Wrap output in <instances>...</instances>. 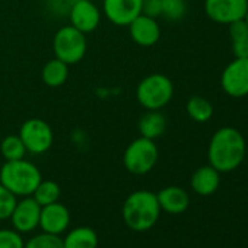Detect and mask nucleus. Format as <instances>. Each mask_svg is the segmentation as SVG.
<instances>
[{
  "mask_svg": "<svg viewBox=\"0 0 248 248\" xmlns=\"http://www.w3.org/2000/svg\"><path fill=\"white\" fill-rule=\"evenodd\" d=\"M40 215L41 206L32 196H27L22 197V200L16 202L9 219L12 220L15 231H18L19 233H28L40 225Z\"/></svg>",
  "mask_w": 248,
  "mask_h": 248,
  "instance_id": "obj_11",
  "label": "nucleus"
},
{
  "mask_svg": "<svg viewBox=\"0 0 248 248\" xmlns=\"http://www.w3.org/2000/svg\"><path fill=\"white\" fill-rule=\"evenodd\" d=\"M244 19H245V22L248 24V11H247V14H245V18H244Z\"/></svg>",
  "mask_w": 248,
  "mask_h": 248,
  "instance_id": "obj_30",
  "label": "nucleus"
},
{
  "mask_svg": "<svg viewBox=\"0 0 248 248\" xmlns=\"http://www.w3.org/2000/svg\"><path fill=\"white\" fill-rule=\"evenodd\" d=\"M142 3L143 0H102V14L114 25L129 27L142 14Z\"/></svg>",
  "mask_w": 248,
  "mask_h": 248,
  "instance_id": "obj_10",
  "label": "nucleus"
},
{
  "mask_svg": "<svg viewBox=\"0 0 248 248\" xmlns=\"http://www.w3.org/2000/svg\"><path fill=\"white\" fill-rule=\"evenodd\" d=\"M247 143L244 135L235 127H220L210 138L207 146L209 165L220 174L232 172L241 167L245 159Z\"/></svg>",
  "mask_w": 248,
  "mask_h": 248,
  "instance_id": "obj_1",
  "label": "nucleus"
},
{
  "mask_svg": "<svg viewBox=\"0 0 248 248\" xmlns=\"http://www.w3.org/2000/svg\"><path fill=\"white\" fill-rule=\"evenodd\" d=\"M161 215L156 194L149 190H138L123 203V219L130 229L146 232L155 226Z\"/></svg>",
  "mask_w": 248,
  "mask_h": 248,
  "instance_id": "obj_2",
  "label": "nucleus"
},
{
  "mask_svg": "<svg viewBox=\"0 0 248 248\" xmlns=\"http://www.w3.org/2000/svg\"><path fill=\"white\" fill-rule=\"evenodd\" d=\"M222 91L232 98L248 96V59H233L220 75Z\"/></svg>",
  "mask_w": 248,
  "mask_h": 248,
  "instance_id": "obj_8",
  "label": "nucleus"
},
{
  "mask_svg": "<svg viewBox=\"0 0 248 248\" xmlns=\"http://www.w3.org/2000/svg\"><path fill=\"white\" fill-rule=\"evenodd\" d=\"M16 196L12 194L2 183H0V220L9 219L16 204Z\"/></svg>",
  "mask_w": 248,
  "mask_h": 248,
  "instance_id": "obj_25",
  "label": "nucleus"
},
{
  "mask_svg": "<svg viewBox=\"0 0 248 248\" xmlns=\"http://www.w3.org/2000/svg\"><path fill=\"white\" fill-rule=\"evenodd\" d=\"M0 154L5 161H18L24 159L27 155V149L19 135H9L0 143Z\"/></svg>",
  "mask_w": 248,
  "mask_h": 248,
  "instance_id": "obj_22",
  "label": "nucleus"
},
{
  "mask_svg": "<svg viewBox=\"0 0 248 248\" xmlns=\"http://www.w3.org/2000/svg\"><path fill=\"white\" fill-rule=\"evenodd\" d=\"M248 11V0H204V12L209 19L220 25H229L244 19Z\"/></svg>",
  "mask_w": 248,
  "mask_h": 248,
  "instance_id": "obj_9",
  "label": "nucleus"
},
{
  "mask_svg": "<svg viewBox=\"0 0 248 248\" xmlns=\"http://www.w3.org/2000/svg\"><path fill=\"white\" fill-rule=\"evenodd\" d=\"M19 138L25 145L27 152L41 155L50 151L54 142L51 126L43 118H28L19 129Z\"/></svg>",
  "mask_w": 248,
  "mask_h": 248,
  "instance_id": "obj_7",
  "label": "nucleus"
},
{
  "mask_svg": "<svg viewBox=\"0 0 248 248\" xmlns=\"http://www.w3.org/2000/svg\"><path fill=\"white\" fill-rule=\"evenodd\" d=\"M70 25L83 34L95 31L101 22V11L92 0H75L69 9Z\"/></svg>",
  "mask_w": 248,
  "mask_h": 248,
  "instance_id": "obj_12",
  "label": "nucleus"
},
{
  "mask_svg": "<svg viewBox=\"0 0 248 248\" xmlns=\"http://www.w3.org/2000/svg\"><path fill=\"white\" fill-rule=\"evenodd\" d=\"M69 78V64L63 63L59 59L48 60L43 70H41V79L48 88H60L66 83Z\"/></svg>",
  "mask_w": 248,
  "mask_h": 248,
  "instance_id": "obj_18",
  "label": "nucleus"
},
{
  "mask_svg": "<svg viewBox=\"0 0 248 248\" xmlns=\"http://www.w3.org/2000/svg\"><path fill=\"white\" fill-rule=\"evenodd\" d=\"M228 27H229V37L232 41L248 38V24L245 22V19H238L235 22H231Z\"/></svg>",
  "mask_w": 248,
  "mask_h": 248,
  "instance_id": "obj_27",
  "label": "nucleus"
},
{
  "mask_svg": "<svg viewBox=\"0 0 248 248\" xmlns=\"http://www.w3.org/2000/svg\"><path fill=\"white\" fill-rule=\"evenodd\" d=\"M162 3V16L168 21H180L187 14L186 0H161Z\"/></svg>",
  "mask_w": 248,
  "mask_h": 248,
  "instance_id": "obj_23",
  "label": "nucleus"
},
{
  "mask_svg": "<svg viewBox=\"0 0 248 248\" xmlns=\"http://www.w3.org/2000/svg\"><path fill=\"white\" fill-rule=\"evenodd\" d=\"M85 35L86 34L80 32L72 25L57 30L53 38L54 57L69 66L80 63L88 50V41Z\"/></svg>",
  "mask_w": 248,
  "mask_h": 248,
  "instance_id": "obj_6",
  "label": "nucleus"
},
{
  "mask_svg": "<svg viewBox=\"0 0 248 248\" xmlns=\"http://www.w3.org/2000/svg\"><path fill=\"white\" fill-rule=\"evenodd\" d=\"M24 248H64V247H63V239L60 238V235L43 232L40 235L32 236L30 241H27Z\"/></svg>",
  "mask_w": 248,
  "mask_h": 248,
  "instance_id": "obj_24",
  "label": "nucleus"
},
{
  "mask_svg": "<svg viewBox=\"0 0 248 248\" xmlns=\"http://www.w3.org/2000/svg\"><path fill=\"white\" fill-rule=\"evenodd\" d=\"M64 248H96L98 235L89 226H79L72 229L63 239Z\"/></svg>",
  "mask_w": 248,
  "mask_h": 248,
  "instance_id": "obj_19",
  "label": "nucleus"
},
{
  "mask_svg": "<svg viewBox=\"0 0 248 248\" xmlns=\"http://www.w3.org/2000/svg\"><path fill=\"white\" fill-rule=\"evenodd\" d=\"M25 242L15 229H0V248H24Z\"/></svg>",
  "mask_w": 248,
  "mask_h": 248,
  "instance_id": "obj_26",
  "label": "nucleus"
},
{
  "mask_svg": "<svg viewBox=\"0 0 248 248\" xmlns=\"http://www.w3.org/2000/svg\"><path fill=\"white\" fill-rule=\"evenodd\" d=\"M174 96L172 80L162 73L143 78L136 88V99L146 111H161Z\"/></svg>",
  "mask_w": 248,
  "mask_h": 248,
  "instance_id": "obj_4",
  "label": "nucleus"
},
{
  "mask_svg": "<svg viewBox=\"0 0 248 248\" xmlns=\"http://www.w3.org/2000/svg\"><path fill=\"white\" fill-rule=\"evenodd\" d=\"M156 199H158L161 210L171 213V215L184 213L190 206L188 193L178 186H168V187L162 188L156 194Z\"/></svg>",
  "mask_w": 248,
  "mask_h": 248,
  "instance_id": "obj_15",
  "label": "nucleus"
},
{
  "mask_svg": "<svg viewBox=\"0 0 248 248\" xmlns=\"http://www.w3.org/2000/svg\"><path fill=\"white\" fill-rule=\"evenodd\" d=\"M142 14L151 18L162 16V3L161 0H143L142 3Z\"/></svg>",
  "mask_w": 248,
  "mask_h": 248,
  "instance_id": "obj_28",
  "label": "nucleus"
},
{
  "mask_svg": "<svg viewBox=\"0 0 248 248\" xmlns=\"http://www.w3.org/2000/svg\"><path fill=\"white\" fill-rule=\"evenodd\" d=\"M232 53L235 59H248V38L232 41Z\"/></svg>",
  "mask_w": 248,
  "mask_h": 248,
  "instance_id": "obj_29",
  "label": "nucleus"
},
{
  "mask_svg": "<svg viewBox=\"0 0 248 248\" xmlns=\"http://www.w3.org/2000/svg\"><path fill=\"white\" fill-rule=\"evenodd\" d=\"M220 184V172L212 165H203L197 168L190 180L193 191L199 196H212Z\"/></svg>",
  "mask_w": 248,
  "mask_h": 248,
  "instance_id": "obj_16",
  "label": "nucleus"
},
{
  "mask_svg": "<svg viewBox=\"0 0 248 248\" xmlns=\"http://www.w3.org/2000/svg\"><path fill=\"white\" fill-rule=\"evenodd\" d=\"M159 158L155 140L138 138L126 148L123 154V165L133 175H145L154 170Z\"/></svg>",
  "mask_w": 248,
  "mask_h": 248,
  "instance_id": "obj_5",
  "label": "nucleus"
},
{
  "mask_svg": "<svg viewBox=\"0 0 248 248\" xmlns=\"http://www.w3.org/2000/svg\"><path fill=\"white\" fill-rule=\"evenodd\" d=\"M138 129L142 138L156 140L167 130V120L161 111H148L140 117Z\"/></svg>",
  "mask_w": 248,
  "mask_h": 248,
  "instance_id": "obj_17",
  "label": "nucleus"
},
{
  "mask_svg": "<svg viewBox=\"0 0 248 248\" xmlns=\"http://www.w3.org/2000/svg\"><path fill=\"white\" fill-rule=\"evenodd\" d=\"M186 109H187L188 117L196 123H207L213 115L212 102L200 95H193L187 101Z\"/></svg>",
  "mask_w": 248,
  "mask_h": 248,
  "instance_id": "obj_20",
  "label": "nucleus"
},
{
  "mask_svg": "<svg viewBox=\"0 0 248 248\" xmlns=\"http://www.w3.org/2000/svg\"><path fill=\"white\" fill-rule=\"evenodd\" d=\"M70 225V212L69 209L56 202L47 206H41V215H40V228L43 232L60 235L63 233Z\"/></svg>",
  "mask_w": 248,
  "mask_h": 248,
  "instance_id": "obj_13",
  "label": "nucleus"
},
{
  "mask_svg": "<svg viewBox=\"0 0 248 248\" xmlns=\"http://www.w3.org/2000/svg\"><path fill=\"white\" fill-rule=\"evenodd\" d=\"M130 38L140 47H152L161 38V27L155 18L140 14L129 24Z\"/></svg>",
  "mask_w": 248,
  "mask_h": 248,
  "instance_id": "obj_14",
  "label": "nucleus"
},
{
  "mask_svg": "<svg viewBox=\"0 0 248 248\" xmlns=\"http://www.w3.org/2000/svg\"><path fill=\"white\" fill-rule=\"evenodd\" d=\"M43 177L37 165L24 159L6 161L0 168V183H2L16 197L32 196Z\"/></svg>",
  "mask_w": 248,
  "mask_h": 248,
  "instance_id": "obj_3",
  "label": "nucleus"
},
{
  "mask_svg": "<svg viewBox=\"0 0 248 248\" xmlns=\"http://www.w3.org/2000/svg\"><path fill=\"white\" fill-rule=\"evenodd\" d=\"M60 194H62V188L56 181L41 180V183L37 186L35 191L32 193V197L37 200L40 206H47V204L59 202Z\"/></svg>",
  "mask_w": 248,
  "mask_h": 248,
  "instance_id": "obj_21",
  "label": "nucleus"
}]
</instances>
